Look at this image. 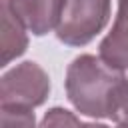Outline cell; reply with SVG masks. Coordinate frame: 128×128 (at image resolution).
Instances as JSON below:
<instances>
[{
  "instance_id": "1",
  "label": "cell",
  "mask_w": 128,
  "mask_h": 128,
  "mask_svg": "<svg viewBox=\"0 0 128 128\" xmlns=\"http://www.w3.org/2000/svg\"><path fill=\"white\" fill-rule=\"evenodd\" d=\"M126 76L102 58L82 54L68 64L66 94L72 106L92 118H110L118 90Z\"/></svg>"
},
{
  "instance_id": "2",
  "label": "cell",
  "mask_w": 128,
  "mask_h": 128,
  "mask_svg": "<svg viewBox=\"0 0 128 128\" xmlns=\"http://www.w3.org/2000/svg\"><path fill=\"white\" fill-rule=\"evenodd\" d=\"M110 20V0H66L56 38L68 46H86Z\"/></svg>"
},
{
  "instance_id": "3",
  "label": "cell",
  "mask_w": 128,
  "mask_h": 128,
  "mask_svg": "<svg viewBox=\"0 0 128 128\" xmlns=\"http://www.w3.org/2000/svg\"><path fill=\"white\" fill-rule=\"evenodd\" d=\"M0 86V106L34 108L44 104L50 94V78L46 70L30 60L4 72Z\"/></svg>"
},
{
  "instance_id": "4",
  "label": "cell",
  "mask_w": 128,
  "mask_h": 128,
  "mask_svg": "<svg viewBox=\"0 0 128 128\" xmlns=\"http://www.w3.org/2000/svg\"><path fill=\"white\" fill-rule=\"evenodd\" d=\"M28 32L34 36H44L58 28L66 0H2Z\"/></svg>"
},
{
  "instance_id": "5",
  "label": "cell",
  "mask_w": 128,
  "mask_h": 128,
  "mask_svg": "<svg viewBox=\"0 0 128 128\" xmlns=\"http://www.w3.org/2000/svg\"><path fill=\"white\" fill-rule=\"evenodd\" d=\"M100 58L116 68L128 70V0H118V12L112 24V30L100 42Z\"/></svg>"
},
{
  "instance_id": "6",
  "label": "cell",
  "mask_w": 128,
  "mask_h": 128,
  "mask_svg": "<svg viewBox=\"0 0 128 128\" xmlns=\"http://www.w3.org/2000/svg\"><path fill=\"white\" fill-rule=\"evenodd\" d=\"M28 46V36L24 24L6 8L2 6V64L8 66L14 58L22 56Z\"/></svg>"
},
{
  "instance_id": "7",
  "label": "cell",
  "mask_w": 128,
  "mask_h": 128,
  "mask_svg": "<svg viewBox=\"0 0 128 128\" xmlns=\"http://www.w3.org/2000/svg\"><path fill=\"white\" fill-rule=\"evenodd\" d=\"M0 118H2V128H36V116L32 108L2 106Z\"/></svg>"
},
{
  "instance_id": "8",
  "label": "cell",
  "mask_w": 128,
  "mask_h": 128,
  "mask_svg": "<svg viewBox=\"0 0 128 128\" xmlns=\"http://www.w3.org/2000/svg\"><path fill=\"white\" fill-rule=\"evenodd\" d=\"M80 126H82V122L70 110L60 108V106L50 108L40 122V128H80Z\"/></svg>"
},
{
  "instance_id": "9",
  "label": "cell",
  "mask_w": 128,
  "mask_h": 128,
  "mask_svg": "<svg viewBox=\"0 0 128 128\" xmlns=\"http://www.w3.org/2000/svg\"><path fill=\"white\" fill-rule=\"evenodd\" d=\"M110 118L118 126H128V78L122 82V86L118 90V96H116V102H114Z\"/></svg>"
},
{
  "instance_id": "10",
  "label": "cell",
  "mask_w": 128,
  "mask_h": 128,
  "mask_svg": "<svg viewBox=\"0 0 128 128\" xmlns=\"http://www.w3.org/2000/svg\"><path fill=\"white\" fill-rule=\"evenodd\" d=\"M80 128H108L106 124H96V122H86V124H82Z\"/></svg>"
},
{
  "instance_id": "11",
  "label": "cell",
  "mask_w": 128,
  "mask_h": 128,
  "mask_svg": "<svg viewBox=\"0 0 128 128\" xmlns=\"http://www.w3.org/2000/svg\"><path fill=\"white\" fill-rule=\"evenodd\" d=\"M118 128H128V126H118Z\"/></svg>"
}]
</instances>
